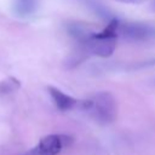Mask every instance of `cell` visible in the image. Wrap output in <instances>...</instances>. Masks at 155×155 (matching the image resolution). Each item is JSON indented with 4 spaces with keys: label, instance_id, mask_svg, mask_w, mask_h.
Here are the masks:
<instances>
[{
    "label": "cell",
    "instance_id": "6da1fadb",
    "mask_svg": "<svg viewBox=\"0 0 155 155\" xmlns=\"http://www.w3.org/2000/svg\"><path fill=\"white\" fill-rule=\"evenodd\" d=\"M78 105L101 124H109L116 117V102L109 92H98L92 97L79 101Z\"/></svg>",
    "mask_w": 155,
    "mask_h": 155
},
{
    "label": "cell",
    "instance_id": "7a4b0ae2",
    "mask_svg": "<svg viewBox=\"0 0 155 155\" xmlns=\"http://www.w3.org/2000/svg\"><path fill=\"white\" fill-rule=\"evenodd\" d=\"M119 36L127 41L155 40V25L148 23H120Z\"/></svg>",
    "mask_w": 155,
    "mask_h": 155
},
{
    "label": "cell",
    "instance_id": "3957f363",
    "mask_svg": "<svg viewBox=\"0 0 155 155\" xmlns=\"http://www.w3.org/2000/svg\"><path fill=\"white\" fill-rule=\"evenodd\" d=\"M71 138L63 134H48L44 137L36 147L28 150L23 155H57L62 148L71 143Z\"/></svg>",
    "mask_w": 155,
    "mask_h": 155
},
{
    "label": "cell",
    "instance_id": "277c9868",
    "mask_svg": "<svg viewBox=\"0 0 155 155\" xmlns=\"http://www.w3.org/2000/svg\"><path fill=\"white\" fill-rule=\"evenodd\" d=\"M48 92H50V94H51L53 102L56 103V105H57V108H58L59 110H63V111L70 110V109L78 107V104H79V101H78V99L73 98L71 96L65 94L64 92L59 91V90L56 88V87L50 86V87H48Z\"/></svg>",
    "mask_w": 155,
    "mask_h": 155
},
{
    "label": "cell",
    "instance_id": "5b68a950",
    "mask_svg": "<svg viewBox=\"0 0 155 155\" xmlns=\"http://www.w3.org/2000/svg\"><path fill=\"white\" fill-rule=\"evenodd\" d=\"M38 7L36 0H13V11L17 16L27 17L35 12Z\"/></svg>",
    "mask_w": 155,
    "mask_h": 155
},
{
    "label": "cell",
    "instance_id": "8992f818",
    "mask_svg": "<svg viewBox=\"0 0 155 155\" xmlns=\"http://www.w3.org/2000/svg\"><path fill=\"white\" fill-rule=\"evenodd\" d=\"M21 86L19 81L15 78H7L6 80L0 81V93H10L16 91Z\"/></svg>",
    "mask_w": 155,
    "mask_h": 155
},
{
    "label": "cell",
    "instance_id": "52a82bcc",
    "mask_svg": "<svg viewBox=\"0 0 155 155\" xmlns=\"http://www.w3.org/2000/svg\"><path fill=\"white\" fill-rule=\"evenodd\" d=\"M115 1H119V2H122V4H131V5H139L147 0H115Z\"/></svg>",
    "mask_w": 155,
    "mask_h": 155
},
{
    "label": "cell",
    "instance_id": "ba28073f",
    "mask_svg": "<svg viewBox=\"0 0 155 155\" xmlns=\"http://www.w3.org/2000/svg\"><path fill=\"white\" fill-rule=\"evenodd\" d=\"M153 63H155V61H154V62H153Z\"/></svg>",
    "mask_w": 155,
    "mask_h": 155
}]
</instances>
